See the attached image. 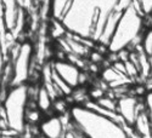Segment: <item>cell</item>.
Masks as SVG:
<instances>
[{"instance_id":"cell-1","label":"cell","mask_w":152,"mask_h":138,"mask_svg":"<svg viewBox=\"0 0 152 138\" xmlns=\"http://www.w3.org/2000/svg\"><path fill=\"white\" fill-rule=\"evenodd\" d=\"M72 126L85 138H132L124 122L106 116L86 107L77 105L69 110Z\"/></svg>"},{"instance_id":"cell-2","label":"cell","mask_w":152,"mask_h":138,"mask_svg":"<svg viewBox=\"0 0 152 138\" xmlns=\"http://www.w3.org/2000/svg\"><path fill=\"white\" fill-rule=\"evenodd\" d=\"M1 96V130L11 129L17 133H22L27 124V111L29 108L31 92L29 87L24 85L10 86L4 90Z\"/></svg>"},{"instance_id":"cell-3","label":"cell","mask_w":152,"mask_h":138,"mask_svg":"<svg viewBox=\"0 0 152 138\" xmlns=\"http://www.w3.org/2000/svg\"><path fill=\"white\" fill-rule=\"evenodd\" d=\"M142 15L145 14L140 5H133L123 12L117 29L108 44V48L112 52H121L135 44L141 32Z\"/></svg>"},{"instance_id":"cell-4","label":"cell","mask_w":152,"mask_h":138,"mask_svg":"<svg viewBox=\"0 0 152 138\" xmlns=\"http://www.w3.org/2000/svg\"><path fill=\"white\" fill-rule=\"evenodd\" d=\"M14 51V55L9 53L10 63L12 68V77H11V86L24 85L32 73V61H33V47L32 44L24 41L20 45H12L10 48Z\"/></svg>"},{"instance_id":"cell-5","label":"cell","mask_w":152,"mask_h":138,"mask_svg":"<svg viewBox=\"0 0 152 138\" xmlns=\"http://www.w3.org/2000/svg\"><path fill=\"white\" fill-rule=\"evenodd\" d=\"M144 108H145V101L141 102L136 97L129 95L121 96L117 99V113L128 127L133 126L136 116Z\"/></svg>"},{"instance_id":"cell-6","label":"cell","mask_w":152,"mask_h":138,"mask_svg":"<svg viewBox=\"0 0 152 138\" xmlns=\"http://www.w3.org/2000/svg\"><path fill=\"white\" fill-rule=\"evenodd\" d=\"M53 68L54 72L72 89H75L80 85L82 70L72 62L67 59H57L53 63Z\"/></svg>"},{"instance_id":"cell-7","label":"cell","mask_w":152,"mask_h":138,"mask_svg":"<svg viewBox=\"0 0 152 138\" xmlns=\"http://www.w3.org/2000/svg\"><path fill=\"white\" fill-rule=\"evenodd\" d=\"M39 130L45 138H65L66 125L61 116H49L40 122Z\"/></svg>"},{"instance_id":"cell-8","label":"cell","mask_w":152,"mask_h":138,"mask_svg":"<svg viewBox=\"0 0 152 138\" xmlns=\"http://www.w3.org/2000/svg\"><path fill=\"white\" fill-rule=\"evenodd\" d=\"M34 101H35L37 107L39 108L43 113H48L50 110H53L55 98L53 97V95L50 93V91L46 89V87L44 85H42L39 87V90L37 91Z\"/></svg>"},{"instance_id":"cell-9","label":"cell","mask_w":152,"mask_h":138,"mask_svg":"<svg viewBox=\"0 0 152 138\" xmlns=\"http://www.w3.org/2000/svg\"><path fill=\"white\" fill-rule=\"evenodd\" d=\"M50 7H51L53 18L62 20L68 12L74 0H50Z\"/></svg>"},{"instance_id":"cell-10","label":"cell","mask_w":152,"mask_h":138,"mask_svg":"<svg viewBox=\"0 0 152 138\" xmlns=\"http://www.w3.org/2000/svg\"><path fill=\"white\" fill-rule=\"evenodd\" d=\"M95 103L105 110L117 111V99H115V98H110V97L104 96L100 99H97V101H95Z\"/></svg>"},{"instance_id":"cell-11","label":"cell","mask_w":152,"mask_h":138,"mask_svg":"<svg viewBox=\"0 0 152 138\" xmlns=\"http://www.w3.org/2000/svg\"><path fill=\"white\" fill-rule=\"evenodd\" d=\"M141 48L142 51L150 57L152 55V29H148L146 34L142 36L141 39Z\"/></svg>"},{"instance_id":"cell-12","label":"cell","mask_w":152,"mask_h":138,"mask_svg":"<svg viewBox=\"0 0 152 138\" xmlns=\"http://www.w3.org/2000/svg\"><path fill=\"white\" fill-rule=\"evenodd\" d=\"M67 107H68L67 102H66V101H65V99H63V98L58 97V98H56L55 101H54L53 110H55V111L60 113L61 115H63V114H65V113H66V110H67Z\"/></svg>"},{"instance_id":"cell-13","label":"cell","mask_w":152,"mask_h":138,"mask_svg":"<svg viewBox=\"0 0 152 138\" xmlns=\"http://www.w3.org/2000/svg\"><path fill=\"white\" fill-rule=\"evenodd\" d=\"M145 104H146L147 114H148L150 120H151V129H152V91L147 92V95L145 97Z\"/></svg>"}]
</instances>
